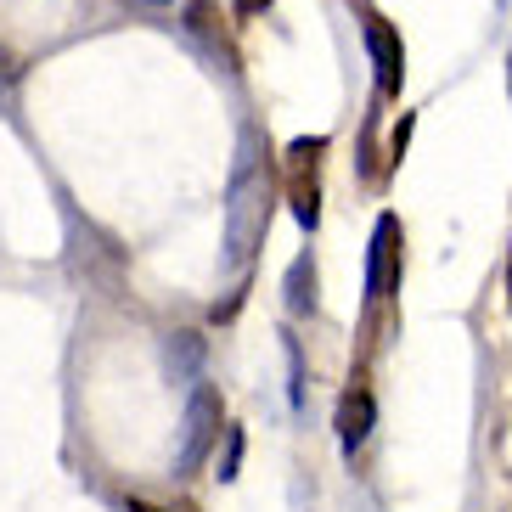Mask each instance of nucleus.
<instances>
[{
	"instance_id": "obj_1",
	"label": "nucleus",
	"mask_w": 512,
	"mask_h": 512,
	"mask_svg": "<svg viewBox=\"0 0 512 512\" xmlns=\"http://www.w3.org/2000/svg\"><path fill=\"white\" fill-rule=\"evenodd\" d=\"M271 203H276L271 152L259 147V136H242V158H237L231 186H226V259H231V271H248L254 265L259 242L271 231Z\"/></svg>"
},
{
	"instance_id": "obj_2",
	"label": "nucleus",
	"mask_w": 512,
	"mask_h": 512,
	"mask_svg": "<svg viewBox=\"0 0 512 512\" xmlns=\"http://www.w3.org/2000/svg\"><path fill=\"white\" fill-rule=\"evenodd\" d=\"M226 411H220V389L214 383H192V400H186V417H181V445H175V473H197L209 445L220 439L226 428Z\"/></svg>"
},
{
	"instance_id": "obj_3",
	"label": "nucleus",
	"mask_w": 512,
	"mask_h": 512,
	"mask_svg": "<svg viewBox=\"0 0 512 512\" xmlns=\"http://www.w3.org/2000/svg\"><path fill=\"white\" fill-rule=\"evenodd\" d=\"M321 152H327V136L293 141V147H287V197H293V220H299L304 231L321 226V186H316Z\"/></svg>"
},
{
	"instance_id": "obj_4",
	"label": "nucleus",
	"mask_w": 512,
	"mask_h": 512,
	"mask_svg": "<svg viewBox=\"0 0 512 512\" xmlns=\"http://www.w3.org/2000/svg\"><path fill=\"white\" fill-rule=\"evenodd\" d=\"M361 12V34H366V57H372V74H377V96H400L406 85V46L400 34L372 12V6H355Z\"/></svg>"
},
{
	"instance_id": "obj_5",
	"label": "nucleus",
	"mask_w": 512,
	"mask_h": 512,
	"mask_svg": "<svg viewBox=\"0 0 512 512\" xmlns=\"http://www.w3.org/2000/svg\"><path fill=\"white\" fill-rule=\"evenodd\" d=\"M400 293V220L377 214L372 226V248H366V304Z\"/></svg>"
},
{
	"instance_id": "obj_6",
	"label": "nucleus",
	"mask_w": 512,
	"mask_h": 512,
	"mask_svg": "<svg viewBox=\"0 0 512 512\" xmlns=\"http://www.w3.org/2000/svg\"><path fill=\"white\" fill-rule=\"evenodd\" d=\"M186 34H192L226 74H237V51H231V40H226V17H220L214 0H192V6H186Z\"/></svg>"
},
{
	"instance_id": "obj_7",
	"label": "nucleus",
	"mask_w": 512,
	"mask_h": 512,
	"mask_svg": "<svg viewBox=\"0 0 512 512\" xmlns=\"http://www.w3.org/2000/svg\"><path fill=\"white\" fill-rule=\"evenodd\" d=\"M372 422H377V400H372V389H349L344 400H338V445H344V456H355V451L366 445Z\"/></svg>"
},
{
	"instance_id": "obj_8",
	"label": "nucleus",
	"mask_w": 512,
	"mask_h": 512,
	"mask_svg": "<svg viewBox=\"0 0 512 512\" xmlns=\"http://www.w3.org/2000/svg\"><path fill=\"white\" fill-rule=\"evenodd\" d=\"M282 293H287V316H310V310H316V259H310V254L293 259V265H287Z\"/></svg>"
},
{
	"instance_id": "obj_9",
	"label": "nucleus",
	"mask_w": 512,
	"mask_h": 512,
	"mask_svg": "<svg viewBox=\"0 0 512 512\" xmlns=\"http://www.w3.org/2000/svg\"><path fill=\"white\" fill-rule=\"evenodd\" d=\"M287 406L293 411H304V355H299V344H293V338H287Z\"/></svg>"
},
{
	"instance_id": "obj_10",
	"label": "nucleus",
	"mask_w": 512,
	"mask_h": 512,
	"mask_svg": "<svg viewBox=\"0 0 512 512\" xmlns=\"http://www.w3.org/2000/svg\"><path fill=\"white\" fill-rule=\"evenodd\" d=\"M169 361L181 366V372H197V361H203V338H197V332H175V344H169Z\"/></svg>"
},
{
	"instance_id": "obj_11",
	"label": "nucleus",
	"mask_w": 512,
	"mask_h": 512,
	"mask_svg": "<svg viewBox=\"0 0 512 512\" xmlns=\"http://www.w3.org/2000/svg\"><path fill=\"white\" fill-rule=\"evenodd\" d=\"M242 473V428H226V456H220V484Z\"/></svg>"
},
{
	"instance_id": "obj_12",
	"label": "nucleus",
	"mask_w": 512,
	"mask_h": 512,
	"mask_svg": "<svg viewBox=\"0 0 512 512\" xmlns=\"http://www.w3.org/2000/svg\"><path fill=\"white\" fill-rule=\"evenodd\" d=\"M12 85H17V62H12V51L0 46V96L12 91Z\"/></svg>"
},
{
	"instance_id": "obj_13",
	"label": "nucleus",
	"mask_w": 512,
	"mask_h": 512,
	"mask_svg": "<svg viewBox=\"0 0 512 512\" xmlns=\"http://www.w3.org/2000/svg\"><path fill=\"white\" fill-rule=\"evenodd\" d=\"M231 6H237V17H259L271 0H231Z\"/></svg>"
},
{
	"instance_id": "obj_14",
	"label": "nucleus",
	"mask_w": 512,
	"mask_h": 512,
	"mask_svg": "<svg viewBox=\"0 0 512 512\" xmlns=\"http://www.w3.org/2000/svg\"><path fill=\"white\" fill-rule=\"evenodd\" d=\"M124 512H158V507H147V501H124Z\"/></svg>"
},
{
	"instance_id": "obj_15",
	"label": "nucleus",
	"mask_w": 512,
	"mask_h": 512,
	"mask_svg": "<svg viewBox=\"0 0 512 512\" xmlns=\"http://www.w3.org/2000/svg\"><path fill=\"white\" fill-rule=\"evenodd\" d=\"M147 6H164V0H147Z\"/></svg>"
},
{
	"instance_id": "obj_16",
	"label": "nucleus",
	"mask_w": 512,
	"mask_h": 512,
	"mask_svg": "<svg viewBox=\"0 0 512 512\" xmlns=\"http://www.w3.org/2000/svg\"><path fill=\"white\" fill-rule=\"evenodd\" d=\"M507 68H512V57H507Z\"/></svg>"
}]
</instances>
